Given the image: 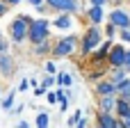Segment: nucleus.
Returning <instances> with one entry per match:
<instances>
[{
    "mask_svg": "<svg viewBox=\"0 0 130 128\" xmlns=\"http://www.w3.org/2000/svg\"><path fill=\"white\" fill-rule=\"evenodd\" d=\"M48 32H50V23L46 21V18H39V21H34V23H30V41L37 46V44H43L46 39H48Z\"/></svg>",
    "mask_w": 130,
    "mask_h": 128,
    "instance_id": "1",
    "label": "nucleus"
},
{
    "mask_svg": "<svg viewBox=\"0 0 130 128\" xmlns=\"http://www.w3.org/2000/svg\"><path fill=\"white\" fill-rule=\"evenodd\" d=\"M9 32H11V39H14L16 44H21V41L27 39V34H30V21H27L25 16L14 18L11 25H9Z\"/></svg>",
    "mask_w": 130,
    "mask_h": 128,
    "instance_id": "2",
    "label": "nucleus"
},
{
    "mask_svg": "<svg viewBox=\"0 0 130 128\" xmlns=\"http://www.w3.org/2000/svg\"><path fill=\"white\" fill-rule=\"evenodd\" d=\"M98 44H103V41H101V30H98V25L94 23V25L85 32V37H82V53H85V55L94 53V50L98 48Z\"/></svg>",
    "mask_w": 130,
    "mask_h": 128,
    "instance_id": "3",
    "label": "nucleus"
},
{
    "mask_svg": "<svg viewBox=\"0 0 130 128\" xmlns=\"http://www.w3.org/2000/svg\"><path fill=\"white\" fill-rule=\"evenodd\" d=\"M75 44H78L75 37H66V39H62V41L53 48V55H55V57H66V55H71V53L75 50Z\"/></svg>",
    "mask_w": 130,
    "mask_h": 128,
    "instance_id": "4",
    "label": "nucleus"
},
{
    "mask_svg": "<svg viewBox=\"0 0 130 128\" xmlns=\"http://www.w3.org/2000/svg\"><path fill=\"white\" fill-rule=\"evenodd\" d=\"M110 23H114L119 30H128L130 27V14H126L123 9H114L110 14Z\"/></svg>",
    "mask_w": 130,
    "mask_h": 128,
    "instance_id": "5",
    "label": "nucleus"
},
{
    "mask_svg": "<svg viewBox=\"0 0 130 128\" xmlns=\"http://www.w3.org/2000/svg\"><path fill=\"white\" fill-rule=\"evenodd\" d=\"M107 62L112 66H126V48L123 46H114L107 55Z\"/></svg>",
    "mask_w": 130,
    "mask_h": 128,
    "instance_id": "6",
    "label": "nucleus"
},
{
    "mask_svg": "<svg viewBox=\"0 0 130 128\" xmlns=\"http://www.w3.org/2000/svg\"><path fill=\"white\" fill-rule=\"evenodd\" d=\"M46 5L53 7V9H57V11H66V14H71V11L78 9L75 0H46Z\"/></svg>",
    "mask_w": 130,
    "mask_h": 128,
    "instance_id": "7",
    "label": "nucleus"
},
{
    "mask_svg": "<svg viewBox=\"0 0 130 128\" xmlns=\"http://www.w3.org/2000/svg\"><path fill=\"white\" fill-rule=\"evenodd\" d=\"M98 124H101V128H119V119L112 117V112L101 110L98 112Z\"/></svg>",
    "mask_w": 130,
    "mask_h": 128,
    "instance_id": "8",
    "label": "nucleus"
},
{
    "mask_svg": "<svg viewBox=\"0 0 130 128\" xmlns=\"http://www.w3.org/2000/svg\"><path fill=\"white\" fill-rule=\"evenodd\" d=\"M0 73L2 76H11L14 73V60L7 53H0Z\"/></svg>",
    "mask_w": 130,
    "mask_h": 128,
    "instance_id": "9",
    "label": "nucleus"
},
{
    "mask_svg": "<svg viewBox=\"0 0 130 128\" xmlns=\"http://www.w3.org/2000/svg\"><path fill=\"white\" fill-rule=\"evenodd\" d=\"M87 16H89V21H91V23H96V25H98V23L103 21L105 11H103V7H101V5H91V7L87 9Z\"/></svg>",
    "mask_w": 130,
    "mask_h": 128,
    "instance_id": "10",
    "label": "nucleus"
},
{
    "mask_svg": "<svg viewBox=\"0 0 130 128\" xmlns=\"http://www.w3.org/2000/svg\"><path fill=\"white\" fill-rule=\"evenodd\" d=\"M96 92H98L101 96H107V94H117V82H114V80H103V82H98Z\"/></svg>",
    "mask_w": 130,
    "mask_h": 128,
    "instance_id": "11",
    "label": "nucleus"
},
{
    "mask_svg": "<svg viewBox=\"0 0 130 128\" xmlns=\"http://www.w3.org/2000/svg\"><path fill=\"white\" fill-rule=\"evenodd\" d=\"M117 101H119V98H114V94L101 96V110H105V112H112V110H117Z\"/></svg>",
    "mask_w": 130,
    "mask_h": 128,
    "instance_id": "12",
    "label": "nucleus"
},
{
    "mask_svg": "<svg viewBox=\"0 0 130 128\" xmlns=\"http://www.w3.org/2000/svg\"><path fill=\"white\" fill-rule=\"evenodd\" d=\"M55 27H59V30H69L71 25H73V21H71V14H66V11H62V16L59 18H55V23H53Z\"/></svg>",
    "mask_w": 130,
    "mask_h": 128,
    "instance_id": "13",
    "label": "nucleus"
},
{
    "mask_svg": "<svg viewBox=\"0 0 130 128\" xmlns=\"http://www.w3.org/2000/svg\"><path fill=\"white\" fill-rule=\"evenodd\" d=\"M128 115H130V101L128 98H119V101H117V117L123 119V117H128Z\"/></svg>",
    "mask_w": 130,
    "mask_h": 128,
    "instance_id": "14",
    "label": "nucleus"
},
{
    "mask_svg": "<svg viewBox=\"0 0 130 128\" xmlns=\"http://www.w3.org/2000/svg\"><path fill=\"white\" fill-rule=\"evenodd\" d=\"M117 94L121 98H130V80L128 78H123L121 82H117Z\"/></svg>",
    "mask_w": 130,
    "mask_h": 128,
    "instance_id": "15",
    "label": "nucleus"
},
{
    "mask_svg": "<svg viewBox=\"0 0 130 128\" xmlns=\"http://www.w3.org/2000/svg\"><path fill=\"white\" fill-rule=\"evenodd\" d=\"M48 124H50V117H48L46 112H41V115L37 117V128H48Z\"/></svg>",
    "mask_w": 130,
    "mask_h": 128,
    "instance_id": "16",
    "label": "nucleus"
},
{
    "mask_svg": "<svg viewBox=\"0 0 130 128\" xmlns=\"http://www.w3.org/2000/svg\"><path fill=\"white\" fill-rule=\"evenodd\" d=\"M57 82L62 85V87H71V73H59V78H57Z\"/></svg>",
    "mask_w": 130,
    "mask_h": 128,
    "instance_id": "17",
    "label": "nucleus"
},
{
    "mask_svg": "<svg viewBox=\"0 0 130 128\" xmlns=\"http://www.w3.org/2000/svg\"><path fill=\"white\" fill-rule=\"evenodd\" d=\"M14 98H16V92H11L7 98H2V108H5V110H11V108H14Z\"/></svg>",
    "mask_w": 130,
    "mask_h": 128,
    "instance_id": "18",
    "label": "nucleus"
},
{
    "mask_svg": "<svg viewBox=\"0 0 130 128\" xmlns=\"http://www.w3.org/2000/svg\"><path fill=\"white\" fill-rule=\"evenodd\" d=\"M80 119H82V112H75L73 117H69V121H66V124H69V128L78 126V121H80Z\"/></svg>",
    "mask_w": 130,
    "mask_h": 128,
    "instance_id": "19",
    "label": "nucleus"
},
{
    "mask_svg": "<svg viewBox=\"0 0 130 128\" xmlns=\"http://www.w3.org/2000/svg\"><path fill=\"white\" fill-rule=\"evenodd\" d=\"M46 101H48L50 105H53V103H57V101H59V96H57V92H48V94H46Z\"/></svg>",
    "mask_w": 130,
    "mask_h": 128,
    "instance_id": "20",
    "label": "nucleus"
},
{
    "mask_svg": "<svg viewBox=\"0 0 130 128\" xmlns=\"http://www.w3.org/2000/svg\"><path fill=\"white\" fill-rule=\"evenodd\" d=\"M53 85H55V78H53V73H48V78L43 80V87L48 89V87H53Z\"/></svg>",
    "mask_w": 130,
    "mask_h": 128,
    "instance_id": "21",
    "label": "nucleus"
},
{
    "mask_svg": "<svg viewBox=\"0 0 130 128\" xmlns=\"http://www.w3.org/2000/svg\"><path fill=\"white\" fill-rule=\"evenodd\" d=\"M46 71L55 76V71H57V66H55V62H48V64H46Z\"/></svg>",
    "mask_w": 130,
    "mask_h": 128,
    "instance_id": "22",
    "label": "nucleus"
},
{
    "mask_svg": "<svg viewBox=\"0 0 130 128\" xmlns=\"http://www.w3.org/2000/svg\"><path fill=\"white\" fill-rule=\"evenodd\" d=\"M121 39L130 44V27H128V30H121Z\"/></svg>",
    "mask_w": 130,
    "mask_h": 128,
    "instance_id": "23",
    "label": "nucleus"
},
{
    "mask_svg": "<svg viewBox=\"0 0 130 128\" xmlns=\"http://www.w3.org/2000/svg\"><path fill=\"white\" fill-rule=\"evenodd\" d=\"M114 30H117V25H114V23H110V25H107V39H110V37H114Z\"/></svg>",
    "mask_w": 130,
    "mask_h": 128,
    "instance_id": "24",
    "label": "nucleus"
},
{
    "mask_svg": "<svg viewBox=\"0 0 130 128\" xmlns=\"http://www.w3.org/2000/svg\"><path fill=\"white\" fill-rule=\"evenodd\" d=\"M34 94H37V96H43V94H46V87H43V85H41V87H37V89H34Z\"/></svg>",
    "mask_w": 130,
    "mask_h": 128,
    "instance_id": "25",
    "label": "nucleus"
},
{
    "mask_svg": "<svg viewBox=\"0 0 130 128\" xmlns=\"http://www.w3.org/2000/svg\"><path fill=\"white\" fill-rule=\"evenodd\" d=\"M43 2H46V0H30V5H34L37 9H39V7H43Z\"/></svg>",
    "mask_w": 130,
    "mask_h": 128,
    "instance_id": "26",
    "label": "nucleus"
},
{
    "mask_svg": "<svg viewBox=\"0 0 130 128\" xmlns=\"http://www.w3.org/2000/svg\"><path fill=\"white\" fill-rule=\"evenodd\" d=\"M30 85H32V82H27V80H23V82H21V85H18V89H21V92H23V89H27V87H30Z\"/></svg>",
    "mask_w": 130,
    "mask_h": 128,
    "instance_id": "27",
    "label": "nucleus"
},
{
    "mask_svg": "<svg viewBox=\"0 0 130 128\" xmlns=\"http://www.w3.org/2000/svg\"><path fill=\"white\" fill-rule=\"evenodd\" d=\"M75 128H87V119H85V117H82V119H80V121H78V126Z\"/></svg>",
    "mask_w": 130,
    "mask_h": 128,
    "instance_id": "28",
    "label": "nucleus"
},
{
    "mask_svg": "<svg viewBox=\"0 0 130 128\" xmlns=\"http://www.w3.org/2000/svg\"><path fill=\"white\" fill-rule=\"evenodd\" d=\"M0 53H7V44H5L2 39H0Z\"/></svg>",
    "mask_w": 130,
    "mask_h": 128,
    "instance_id": "29",
    "label": "nucleus"
},
{
    "mask_svg": "<svg viewBox=\"0 0 130 128\" xmlns=\"http://www.w3.org/2000/svg\"><path fill=\"white\" fill-rule=\"evenodd\" d=\"M89 2H91V5H101V7H103V5H105L107 0H89Z\"/></svg>",
    "mask_w": 130,
    "mask_h": 128,
    "instance_id": "30",
    "label": "nucleus"
},
{
    "mask_svg": "<svg viewBox=\"0 0 130 128\" xmlns=\"http://www.w3.org/2000/svg\"><path fill=\"white\" fill-rule=\"evenodd\" d=\"M5 11H7V7H5V2H2V0H0V16H2V14H5Z\"/></svg>",
    "mask_w": 130,
    "mask_h": 128,
    "instance_id": "31",
    "label": "nucleus"
},
{
    "mask_svg": "<svg viewBox=\"0 0 130 128\" xmlns=\"http://www.w3.org/2000/svg\"><path fill=\"white\" fill-rule=\"evenodd\" d=\"M123 124H126V128H130V115H128V117H123Z\"/></svg>",
    "mask_w": 130,
    "mask_h": 128,
    "instance_id": "32",
    "label": "nucleus"
},
{
    "mask_svg": "<svg viewBox=\"0 0 130 128\" xmlns=\"http://www.w3.org/2000/svg\"><path fill=\"white\" fill-rule=\"evenodd\" d=\"M130 64V50H126V66Z\"/></svg>",
    "mask_w": 130,
    "mask_h": 128,
    "instance_id": "33",
    "label": "nucleus"
},
{
    "mask_svg": "<svg viewBox=\"0 0 130 128\" xmlns=\"http://www.w3.org/2000/svg\"><path fill=\"white\" fill-rule=\"evenodd\" d=\"M18 128H30V126H27V121H21V124H18Z\"/></svg>",
    "mask_w": 130,
    "mask_h": 128,
    "instance_id": "34",
    "label": "nucleus"
},
{
    "mask_svg": "<svg viewBox=\"0 0 130 128\" xmlns=\"http://www.w3.org/2000/svg\"><path fill=\"white\" fill-rule=\"evenodd\" d=\"M7 2H9V5H18L21 0H7Z\"/></svg>",
    "mask_w": 130,
    "mask_h": 128,
    "instance_id": "35",
    "label": "nucleus"
},
{
    "mask_svg": "<svg viewBox=\"0 0 130 128\" xmlns=\"http://www.w3.org/2000/svg\"><path fill=\"white\" fill-rule=\"evenodd\" d=\"M126 69H128V73H130V64H128V66H126Z\"/></svg>",
    "mask_w": 130,
    "mask_h": 128,
    "instance_id": "36",
    "label": "nucleus"
},
{
    "mask_svg": "<svg viewBox=\"0 0 130 128\" xmlns=\"http://www.w3.org/2000/svg\"><path fill=\"white\" fill-rule=\"evenodd\" d=\"M128 101H130V98H128Z\"/></svg>",
    "mask_w": 130,
    "mask_h": 128,
    "instance_id": "37",
    "label": "nucleus"
}]
</instances>
